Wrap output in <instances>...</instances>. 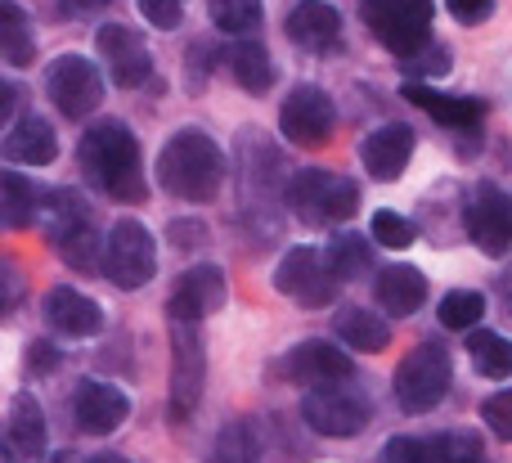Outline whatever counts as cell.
<instances>
[{"instance_id": "cell-1", "label": "cell", "mask_w": 512, "mask_h": 463, "mask_svg": "<svg viewBox=\"0 0 512 463\" xmlns=\"http://www.w3.org/2000/svg\"><path fill=\"white\" fill-rule=\"evenodd\" d=\"M77 158L86 167V176L108 198H117V203H144L149 185H144V171H140V140L131 135L126 122H117V117L95 122L81 135Z\"/></svg>"}, {"instance_id": "cell-2", "label": "cell", "mask_w": 512, "mask_h": 463, "mask_svg": "<svg viewBox=\"0 0 512 463\" xmlns=\"http://www.w3.org/2000/svg\"><path fill=\"white\" fill-rule=\"evenodd\" d=\"M158 180L167 194L185 198V203H212L221 194V180H225V153L212 135L194 131H176L158 153Z\"/></svg>"}, {"instance_id": "cell-3", "label": "cell", "mask_w": 512, "mask_h": 463, "mask_svg": "<svg viewBox=\"0 0 512 463\" xmlns=\"http://www.w3.org/2000/svg\"><path fill=\"white\" fill-rule=\"evenodd\" d=\"M360 18L396 59H409L432 41V0H360Z\"/></svg>"}, {"instance_id": "cell-4", "label": "cell", "mask_w": 512, "mask_h": 463, "mask_svg": "<svg viewBox=\"0 0 512 463\" xmlns=\"http://www.w3.org/2000/svg\"><path fill=\"white\" fill-rule=\"evenodd\" d=\"M288 203L306 225H342L360 212V185L346 176H333V171L310 167L292 176Z\"/></svg>"}, {"instance_id": "cell-5", "label": "cell", "mask_w": 512, "mask_h": 463, "mask_svg": "<svg viewBox=\"0 0 512 463\" xmlns=\"http://www.w3.org/2000/svg\"><path fill=\"white\" fill-rule=\"evenodd\" d=\"M454 378V360L441 342H418L396 369V401L405 414H427L445 401Z\"/></svg>"}, {"instance_id": "cell-6", "label": "cell", "mask_w": 512, "mask_h": 463, "mask_svg": "<svg viewBox=\"0 0 512 463\" xmlns=\"http://www.w3.org/2000/svg\"><path fill=\"white\" fill-rule=\"evenodd\" d=\"M99 261H104V275L113 279L122 293L144 288L158 275V243H153V230L144 221H135V216H122V221L108 230Z\"/></svg>"}, {"instance_id": "cell-7", "label": "cell", "mask_w": 512, "mask_h": 463, "mask_svg": "<svg viewBox=\"0 0 512 463\" xmlns=\"http://www.w3.org/2000/svg\"><path fill=\"white\" fill-rule=\"evenodd\" d=\"M301 419H306V428L319 432V437H333V441L360 437V432L369 428V396L355 383H346V378H333V383H319L306 392Z\"/></svg>"}, {"instance_id": "cell-8", "label": "cell", "mask_w": 512, "mask_h": 463, "mask_svg": "<svg viewBox=\"0 0 512 463\" xmlns=\"http://www.w3.org/2000/svg\"><path fill=\"white\" fill-rule=\"evenodd\" d=\"M45 95L54 99V108L63 117L86 122L104 104V77H99L95 59H86V54H59L45 72Z\"/></svg>"}, {"instance_id": "cell-9", "label": "cell", "mask_w": 512, "mask_h": 463, "mask_svg": "<svg viewBox=\"0 0 512 463\" xmlns=\"http://www.w3.org/2000/svg\"><path fill=\"white\" fill-rule=\"evenodd\" d=\"M50 243L72 270H95L99 239L95 221H90V203H81L77 189H59L50 203Z\"/></svg>"}, {"instance_id": "cell-10", "label": "cell", "mask_w": 512, "mask_h": 463, "mask_svg": "<svg viewBox=\"0 0 512 463\" xmlns=\"http://www.w3.org/2000/svg\"><path fill=\"white\" fill-rule=\"evenodd\" d=\"M279 131L297 149H324L337 131V108L319 86H297L279 108Z\"/></svg>"}, {"instance_id": "cell-11", "label": "cell", "mask_w": 512, "mask_h": 463, "mask_svg": "<svg viewBox=\"0 0 512 463\" xmlns=\"http://www.w3.org/2000/svg\"><path fill=\"white\" fill-rule=\"evenodd\" d=\"M207 387V356L198 342L194 324H176L171 333V419L185 423L194 419V410L203 405Z\"/></svg>"}, {"instance_id": "cell-12", "label": "cell", "mask_w": 512, "mask_h": 463, "mask_svg": "<svg viewBox=\"0 0 512 463\" xmlns=\"http://www.w3.org/2000/svg\"><path fill=\"white\" fill-rule=\"evenodd\" d=\"M274 288L301 306H328L337 293V279L328 275L324 257L315 248H292V252H283L279 270H274Z\"/></svg>"}, {"instance_id": "cell-13", "label": "cell", "mask_w": 512, "mask_h": 463, "mask_svg": "<svg viewBox=\"0 0 512 463\" xmlns=\"http://www.w3.org/2000/svg\"><path fill=\"white\" fill-rule=\"evenodd\" d=\"M72 419L86 437H113L126 419H131V396L113 383H99V378H86V383L72 392Z\"/></svg>"}, {"instance_id": "cell-14", "label": "cell", "mask_w": 512, "mask_h": 463, "mask_svg": "<svg viewBox=\"0 0 512 463\" xmlns=\"http://www.w3.org/2000/svg\"><path fill=\"white\" fill-rule=\"evenodd\" d=\"M274 374H279L283 383L319 387V383H333V378H351V356L324 338H310V342H297V347L274 365Z\"/></svg>"}, {"instance_id": "cell-15", "label": "cell", "mask_w": 512, "mask_h": 463, "mask_svg": "<svg viewBox=\"0 0 512 463\" xmlns=\"http://www.w3.org/2000/svg\"><path fill=\"white\" fill-rule=\"evenodd\" d=\"M225 306V270L221 266H194L176 279L167 297V315L176 324H198Z\"/></svg>"}, {"instance_id": "cell-16", "label": "cell", "mask_w": 512, "mask_h": 463, "mask_svg": "<svg viewBox=\"0 0 512 463\" xmlns=\"http://www.w3.org/2000/svg\"><path fill=\"white\" fill-rule=\"evenodd\" d=\"M468 239L477 243L486 257H504L508 252V239H512V207H508V194L499 185H477L468 203Z\"/></svg>"}, {"instance_id": "cell-17", "label": "cell", "mask_w": 512, "mask_h": 463, "mask_svg": "<svg viewBox=\"0 0 512 463\" xmlns=\"http://www.w3.org/2000/svg\"><path fill=\"white\" fill-rule=\"evenodd\" d=\"M99 54H104L108 72H113V81L122 90H135L153 77V54H149V45H144V36L122 23L99 27Z\"/></svg>"}, {"instance_id": "cell-18", "label": "cell", "mask_w": 512, "mask_h": 463, "mask_svg": "<svg viewBox=\"0 0 512 463\" xmlns=\"http://www.w3.org/2000/svg\"><path fill=\"white\" fill-rule=\"evenodd\" d=\"M409 158H414V126H405V122L378 126V131L360 144V162L369 167V176L373 180H387V185L405 176Z\"/></svg>"}, {"instance_id": "cell-19", "label": "cell", "mask_w": 512, "mask_h": 463, "mask_svg": "<svg viewBox=\"0 0 512 463\" xmlns=\"http://www.w3.org/2000/svg\"><path fill=\"white\" fill-rule=\"evenodd\" d=\"M283 32H288V41L301 45V50L324 54L342 41V14H337L328 0H297V5L288 9Z\"/></svg>"}, {"instance_id": "cell-20", "label": "cell", "mask_w": 512, "mask_h": 463, "mask_svg": "<svg viewBox=\"0 0 512 463\" xmlns=\"http://www.w3.org/2000/svg\"><path fill=\"white\" fill-rule=\"evenodd\" d=\"M45 324H50L54 333H63V338H95V333L104 329V311H99V302H90L86 293L59 284L45 293Z\"/></svg>"}, {"instance_id": "cell-21", "label": "cell", "mask_w": 512, "mask_h": 463, "mask_svg": "<svg viewBox=\"0 0 512 463\" xmlns=\"http://www.w3.org/2000/svg\"><path fill=\"white\" fill-rule=\"evenodd\" d=\"M45 441H50V432H45L41 405H36L32 392H18L14 405H9V419H5V450H9V459L36 463L45 455Z\"/></svg>"}, {"instance_id": "cell-22", "label": "cell", "mask_w": 512, "mask_h": 463, "mask_svg": "<svg viewBox=\"0 0 512 463\" xmlns=\"http://www.w3.org/2000/svg\"><path fill=\"white\" fill-rule=\"evenodd\" d=\"M400 95H405L414 108H427V113H432L441 126H450V131H477V126L486 122V104H481V99L441 95V90L423 86V81H405Z\"/></svg>"}, {"instance_id": "cell-23", "label": "cell", "mask_w": 512, "mask_h": 463, "mask_svg": "<svg viewBox=\"0 0 512 463\" xmlns=\"http://www.w3.org/2000/svg\"><path fill=\"white\" fill-rule=\"evenodd\" d=\"M0 153H5L9 162H18V167H50L54 158H59V135H54V126L45 122V117H18L14 131L0 140Z\"/></svg>"}, {"instance_id": "cell-24", "label": "cell", "mask_w": 512, "mask_h": 463, "mask_svg": "<svg viewBox=\"0 0 512 463\" xmlns=\"http://www.w3.org/2000/svg\"><path fill=\"white\" fill-rule=\"evenodd\" d=\"M373 297L387 315H414L427 302V275L418 266H382L373 279Z\"/></svg>"}, {"instance_id": "cell-25", "label": "cell", "mask_w": 512, "mask_h": 463, "mask_svg": "<svg viewBox=\"0 0 512 463\" xmlns=\"http://www.w3.org/2000/svg\"><path fill=\"white\" fill-rule=\"evenodd\" d=\"M333 333L346 342L351 351H364V356H378V351L391 347V329L378 311H364V306H342L333 315Z\"/></svg>"}, {"instance_id": "cell-26", "label": "cell", "mask_w": 512, "mask_h": 463, "mask_svg": "<svg viewBox=\"0 0 512 463\" xmlns=\"http://www.w3.org/2000/svg\"><path fill=\"white\" fill-rule=\"evenodd\" d=\"M32 59H36L32 18L23 14V5L0 0V63H9V68H27Z\"/></svg>"}, {"instance_id": "cell-27", "label": "cell", "mask_w": 512, "mask_h": 463, "mask_svg": "<svg viewBox=\"0 0 512 463\" xmlns=\"http://www.w3.org/2000/svg\"><path fill=\"white\" fill-rule=\"evenodd\" d=\"M230 72H234V81H239L248 95H265V90L274 86V59L265 54V45H256V41H239L230 54Z\"/></svg>"}, {"instance_id": "cell-28", "label": "cell", "mask_w": 512, "mask_h": 463, "mask_svg": "<svg viewBox=\"0 0 512 463\" xmlns=\"http://www.w3.org/2000/svg\"><path fill=\"white\" fill-rule=\"evenodd\" d=\"M36 198L41 189L18 171H0V230H18L36 216Z\"/></svg>"}, {"instance_id": "cell-29", "label": "cell", "mask_w": 512, "mask_h": 463, "mask_svg": "<svg viewBox=\"0 0 512 463\" xmlns=\"http://www.w3.org/2000/svg\"><path fill=\"white\" fill-rule=\"evenodd\" d=\"M324 266H328V275H333L337 284H351V279L369 275L373 248L360 239V234H342V239H333V248L324 252Z\"/></svg>"}, {"instance_id": "cell-30", "label": "cell", "mask_w": 512, "mask_h": 463, "mask_svg": "<svg viewBox=\"0 0 512 463\" xmlns=\"http://www.w3.org/2000/svg\"><path fill=\"white\" fill-rule=\"evenodd\" d=\"M468 356L477 365V374L486 378H508L512 374V347L504 333H490V329H477L468 338Z\"/></svg>"}, {"instance_id": "cell-31", "label": "cell", "mask_w": 512, "mask_h": 463, "mask_svg": "<svg viewBox=\"0 0 512 463\" xmlns=\"http://www.w3.org/2000/svg\"><path fill=\"white\" fill-rule=\"evenodd\" d=\"M207 14L225 36H248L261 27V0H207Z\"/></svg>"}, {"instance_id": "cell-32", "label": "cell", "mask_w": 512, "mask_h": 463, "mask_svg": "<svg viewBox=\"0 0 512 463\" xmlns=\"http://www.w3.org/2000/svg\"><path fill=\"white\" fill-rule=\"evenodd\" d=\"M212 463H261V441H256L252 423H230V428L216 437Z\"/></svg>"}, {"instance_id": "cell-33", "label": "cell", "mask_w": 512, "mask_h": 463, "mask_svg": "<svg viewBox=\"0 0 512 463\" xmlns=\"http://www.w3.org/2000/svg\"><path fill=\"white\" fill-rule=\"evenodd\" d=\"M481 315H486V297L472 293V288H454V293L441 297V311H436V320H441L445 329H477Z\"/></svg>"}, {"instance_id": "cell-34", "label": "cell", "mask_w": 512, "mask_h": 463, "mask_svg": "<svg viewBox=\"0 0 512 463\" xmlns=\"http://www.w3.org/2000/svg\"><path fill=\"white\" fill-rule=\"evenodd\" d=\"M369 230H373V243H382V248H396V252H405L409 243L418 239L414 221H405L400 212H378Z\"/></svg>"}, {"instance_id": "cell-35", "label": "cell", "mask_w": 512, "mask_h": 463, "mask_svg": "<svg viewBox=\"0 0 512 463\" xmlns=\"http://www.w3.org/2000/svg\"><path fill=\"white\" fill-rule=\"evenodd\" d=\"M140 14L158 32H176L180 18H185V0H140Z\"/></svg>"}, {"instance_id": "cell-36", "label": "cell", "mask_w": 512, "mask_h": 463, "mask_svg": "<svg viewBox=\"0 0 512 463\" xmlns=\"http://www.w3.org/2000/svg\"><path fill=\"white\" fill-rule=\"evenodd\" d=\"M481 419L490 423V432H495L499 441L512 437V396L508 392H495L486 405H481Z\"/></svg>"}, {"instance_id": "cell-37", "label": "cell", "mask_w": 512, "mask_h": 463, "mask_svg": "<svg viewBox=\"0 0 512 463\" xmlns=\"http://www.w3.org/2000/svg\"><path fill=\"white\" fill-rule=\"evenodd\" d=\"M382 463H423V441L418 437H391L382 446Z\"/></svg>"}, {"instance_id": "cell-38", "label": "cell", "mask_w": 512, "mask_h": 463, "mask_svg": "<svg viewBox=\"0 0 512 463\" xmlns=\"http://www.w3.org/2000/svg\"><path fill=\"white\" fill-rule=\"evenodd\" d=\"M450 5V14L459 18V23H481V18L495 9V0H445Z\"/></svg>"}, {"instance_id": "cell-39", "label": "cell", "mask_w": 512, "mask_h": 463, "mask_svg": "<svg viewBox=\"0 0 512 463\" xmlns=\"http://www.w3.org/2000/svg\"><path fill=\"white\" fill-rule=\"evenodd\" d=\"M18 104H23V90H18L14 81H0V131H5V126L14 122Z\"/></svg>"}, {"instance_id": "cell-40", "label": "cell", "mask_w": 512, "mask_h": 463, "mask_svg": "<svg viewBox=\"0 0 512 463\" xmlns=\"http://www.w3.org/2000/svg\"><path fill=\"white\" fill-rule=\"evenodd\" d=\"M50 369H59V347L32 342V374H50Z\"/></svg>"}, {"instance_id": "cell-41", "label": "cell", "mask_w": 512, "mask_h": 463, "mask_svg": "<svg viewBox=\"0 0 512 463\" xmlns=\"http://www.w3.org/2000/svg\"><path fill=\"white\" fill-rule=\"evenodd\" d=\"M68 5H72V9H104L108 0H68Z\"/></svg>"}, {"instance_id": "cell-42", "label": "cell", "mask_w": 512, "mask_h": 463, "mask_svg": "<svg viewBox=\"0 0 512 463\" xmlns=\"http://www.w3.org/2000/svg\"><path fill=\"white\" fill-rule=\"evenodd\" d=\"M86 463H131V459H122V455H90Z\"/></svg>"}, {"instance_id": "cell-43", "label": "cell", "mask_w": 512, "mask_h": 463, "mask_svg": "<svg viewBox=\"0 0 512 463\" xmlns=\"http://www.w3.org/2000/svg\"><path fill=\"white\" fill-rule=\"evenodd\" d=\"M0 311H5V293H0Z\"/></svg>"}, {"instance_id": "cell-44", "label": "cell", "mask_w": 512, "mask_h": 463, "mask_svg": "<svg viewBox=\"0 0 512 463\" xmlns=\"http://www.w3.org/2000/svg\"><path fill=\"white\" fill-rule=\"evenodd\" d=\"M468 463H486V459H468Z\"/></svg>"}]
</instances>
